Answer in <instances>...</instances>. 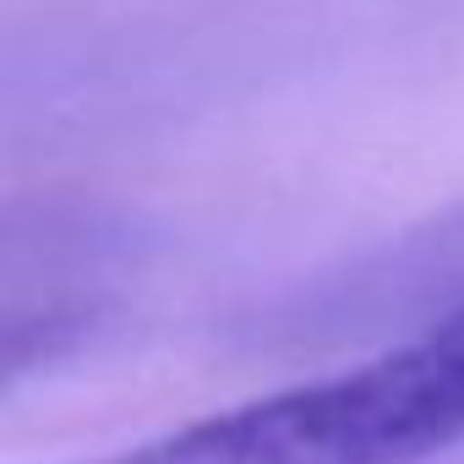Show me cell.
Returning <instances> with one entry per match:
<instances>
[{"label":"cell","mask_w":464,"mask_h":464,"mask_svg":"<svg viewBox=\"0 0 464 464\" xmlns=\"http://www.w3.org/2000/svg\"><path fill=\"white\" fill-rule=\"evenodd\" d=\"M464 442V295L420 334L88 464H426Z\"/></svg>","instance_id":"obj_1"}]
</instances>
